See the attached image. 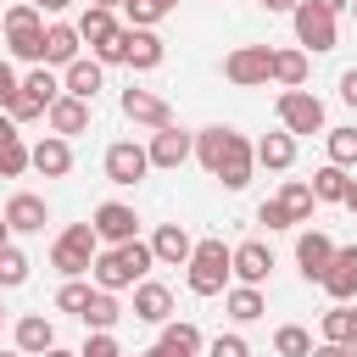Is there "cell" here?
<instances>
[{
  "label": "cell",
  "instance_id": "cell-1",
  "mask_svg": "<svg viewBox=\"0 0 357 357\" xmlns=\"http://www.w3.org/2000/svg\"><path fill=\"white\" fill-rule=\"evenodd\" d=\"M95 257H100V234H95V223H67V229L56 234V245H50V268L67 273V279L89 273Z\"/></svg>",
  "mask_w": 357,
  "mask_h": 357
},
{
  "label": "cell",
  "instance_id": "cell-2",
  "mask_svg": "<svg viewBox=\"0 0 357 357\" xmlns=\"http://www.w3.org/2000/svg\"><path fill=\"white\" fill-rule=\"evenodd\" d=\"M229 273H234V251H229L223 240H195L184 284H190L195 296H218V290L229 284Z\"/></svg>",
  "mask_w": 357,
  "mask_h": 357
},
{
  "label": "cell",
  "instance_id": "cell-3",
  "mask_svg": "<svg viewBox=\"0 0 357 357\" xmlns=\"http://www.w3.org/2000/svg\"><path fill=\"white\" fill-rule=\"evenodd\" d=\"M78 39L95 50V61H100V67H117V61H123V39H128V28H117V17H112V11L89 6V11L78 17Z\"/></svg>",
  "mask_w": 357,
  "mask_h": 357
},
{
  "label": "cell",
  "instance_id": "cell-4",
  "mask_svg": "<svg viewBox=\"0 0 357 357\" xmlns=\"http://www.w3.org/2000/svg\"><path fill=\"white\" fill-rule=\"evenodd\" d=\"M6 39H11V56L17 61H33L45 67V11H33L28 0L6 11Z\"/></svg>",
  "mask_w": 357,
  "mask_h": 357
},
{
  "label": "cell",
  "instance_id": "cell-5",
  "mask_svg": "<svg viewBox=\"0 0 357 357\" xmlns=\"http://www.w3.org/2000/svg\"><path fill=\"white\" fill-rule=\"evenodd\" d=\"M223 78H229L234 89L268 84V78H273V50H268V45H234V50L223 56Z\"/></svg>",
  "mask_w": 357,
  "mask_h": 357
},
{
  "label": "cell",
  "instance_id": "cell-6",
  "mask_svg": "<svg viewBox=\"0 0 357 357\" xmlns=\"http://www.w3.org/2000/svg\"><path fill=\"white\" fill-rule=\"evenodd\" d=\"M279 128L284 134H324V100L312 89H284L279 95Z\"/></svg>",
  "mask_w": 357,
  "mask_h": 357
},
{
  "label": "cell",
  "instance_id": "cell-7",
  "mask_svg": "<svg viewBox=\"0 0 357 357\" xmlns=\"http://www.w3.org/2000/svg\"><path fill=\"white\" fill-rule=\"evenodd\" d=\"M290 22H296V45L301 50H335V17L318 0H301L290 11Z\"/></svg>",
  "mask_w": 357,
  "mask_h": 357
},
{
  "label": "cell",
  "instance_id": "cell-8",
  "mask_svg": "<svg viewBox=\"0 0 357 357\" xmlns=\"http://www.w3.org/2000/svg\"><path fill=\"white\" fill-rule=\"evenodd\" d=\"M145 173H151V151H145V145L117 139V145L106 151V178H112V184H139Z\"/></svg>",
  "mask_w": 357,
  "mask_h": 357
},
{
  "label": "cell",
  "instance_id": "cell-9",
  "mask_svg": "<svg viewBox=\"0 0 357 357\" xmlns=\"http://www.w3.org/2000/svg\"><path fill=\"white\" fill-rule=\"evenodd\" d=\"M251 167H257V145L245 134H229V151H223V162H218L212 178H223V190H245L251 184Z\"/></svg>",
  "mask_w": 357,
  "mask_h": 357
},
{
  "label": "cell",
  "instance_id": "cell-10",
  "mask_svg": "<svg viewBox=\"0 0 357 357\" xmlns=\"http://www.w3.org/2000/svg\"><path fill=\"white\" fill-rule=\"evenodd\" d=\"M95 234L106 245H128V240H139V212L123 201H106V206H95Z\"/></svg>",
  "mask_w": 357,
  "mask_h": 357
},
{
  "label": "cell",
  "instance_id": "cell-11",
  "mask_svg": "<svg viewBox=\"0 0 357 357\" xmlns=\"http://www.w3.org/2000/svg\"><path fill=\"white\" fill-rule=\"evenodd\" d=\"M123 117L139 123V128H167L173 123V106L162 95H151V89H123Z\"/></svg>",
  "mask_w": 357,
  "mask_h": 357
},
{
  "label": "cell",
  "instance_id": "cell-12",
  "mask_svg": "<svg viewBox=\"0 0 357 357\" xmlns=\"http://www.w3.org/2000/svg\"><path fill=\"white\" fill-rule=\"evenodd\" d=\"M151 167H178L184 156H195V134H184L178 123H167V128H156L151 134Z\"/></svg>",
  "mask_w": 357,
  "mask_h": 357
},
{
  "label": "cell",
  "instance_id": "cell-13",
  "mask_svg": "<svg viewBox=\"0 0 357 357\" xmlns=\"http://www.w3.org/2000/svg\"><path fill=\"white\" fill-rule=\"evenodd\" d=\"M335 251H340V245H335L324 229H307V234L296 240V262H301V273H307V279H318V284H324V273H329Z\"/></svg>",
  "mask_w": 357,
  "mask_h": 357
},
{
  "label": "cell",
  "instance_id": "cell-14",
  "mask_svg": "<svg viewBox=\"0 0 357 357\" xmlns=\"http://www.w3.org/2000/svg\"><path fill=\"white\" fill-rule=\"evenodd\" d=\"M6 223H11V234H39V229L50 223V206H45L39 195L17 190V195L6 201Z\"/></svg>",
  "mask_w": 357,
  "mask_h": 357
},
{
  "label": "cell",
  "instance_id": "cell-15",
  "mask_svg": "<svg viewBox=\"0 0 357 357\" xmlns=\"http://www.w3.org/2000/svg\"><path fill=\"white\" fill-rule=\"evenodd\" d=\"M151 251H156V262H167V268H190L195 240H190V229H184V223H162V229L151 234Z\"/></svg>",
  "mask_w": 357,
  "mask_h": 357
},
{
  "label": "cell",
  "instance_id": "cell-16",
  "mask_svg": "<svg viewBox=\"0 0 357 357\" xmlns=\"http://www.w3.org/2000/svg\"><path fill=\"white\" fill-rule=\"evenodd\" d=\"M28 167H33V145H22L17 123L0 112V178H17V173H28Z\"/></svg>",
  "mask_w": 357,
  "mask_h": 357
},
{
  "label": "cell",
  "instance_id": "cell-17",
  "mask_svg": "<svg viewBox=\"0 0 357 357\" xmlns=\"http://www.w3.org/2000/svg\"><path fill=\"white\" fill-rule=\"evenodd\" d=\"M273 273V251L262 245V240H245V245H234V279L240 284H257L262 290V279Z\"/></svg>",
  "mask_w": 357,
  "mask_h": 357
},
{
  "label": "cell",
  "instance_id": "cell-18",
  "mask_svg": "<svg viewBox=\"0 0 357 357\" xmlns=\"http://www.w3.org/2000/svg\"><path fill=\"white\" fill-rule=\"evenodd\" d=\"M50 134H61V139H73V134H84L89 128V100H78V95H61V100H50Z\"/></svg>",
  "mask_w": 357,
  "mask_h": 357
},
{
  "label": "cell",
  "instance_id": "cell-19",
  "mask_svg": "<svg viewBox=\"0 0 357 357\" xmlns=\"http://www.w3.org/2000/svg\"><path fill=\"white\" fill-rule=\"evenodd\" d=\"M134 318H145V324H167V318H173V290L156 284V279L134 284Z\"/></svg>",
  "mask_w": 357,
  "mask_h": 357
},
{
  "label": "cell",
  "instance_id": "cell-20",
  "mask_svg": "<svg viewBox=\"0 0 357 357\" xmlns=\"http://www.w3.org/2000/svg\"><path fill=\"white\" fill-rule=\"evenodd\" d=\"M324 290H329L335 301H351V296H357V245H340V251H335V262H329V273H324Z\"/></svg>",
  "mask_w": 357,
  "mask_h": 357
},
{
  "label": "cell",
  "instance_id": "cell-21",
  "mask_svg": "<svg viewBox=\"0 0 357 357\" xmlns=\"http://www.w3.org/2000/svg\"><path fill=\"white\" fill-rule=\"evenodd\" d=\"M78 45H84V39H78V28L50 22V28H45V67H61V73H67V67L78 61Z\"/></svg>",
  "mask_w": 357,
  "mask_h": 357
},
{
  "label": "cell",
  "instance_id": "cell-22",
  "mask_svg": "<svg viewBox=\"0 0 357 357\" xmlns=\"http://www.w3.org/2000/svg\"><path fill=\"white\" fill-rule=\"evenodd\" d=\"M123 61H128L134 73L162 67V39H156L151 28H128V39H123Z\"/></svg>",
  "mask_w": 357,
  "mask_h": 357
},
{
  "label": "cell",
  "instance_id": "cell-23",
  "mask_svg": "<svg viewBox=\"0 0 357 357\" xmlns=\"http://www.w3.org/2000/svg\"><path fill=\"white\" fill-rule=\"evenodd\" d=\"M33 167H39L45 178H67V173H73V145H67L61 134H45V139L33 145Z\"/></svg>",
  "mask_w": 357,
  "mask_h": 357
},
{
  "label": "cell",
  "instance_id": "cell-24",
  "mask_svg": "<svg viewBox=\"0 0 357 357\" xmlns=\"http://www.w3.org/2000/svg\"><path fill=\"white\" fill-rule=\"evenodd\" d=\"M100 84H106V67H100V61H84V56L61 73V89H67V95H78V100H95V89H100Z\"/></svg>",
  "mask_w": 357,
  "mask_h": 357
},
{
  "label": "cell",
  "instance_id": "cell-25",
  "mask_svg": "<svg viewBox=\"0 0 357 357\" xmlns=\"http://www.w3.org/2000/svg\"><path fill=\"white\" fill-rule=\"evenodd\" d=\"M50 346H56V329H50V318H39V312L17 318V351H28V357H45Z\"/></svg>",
  "mask_w": 357,
  "mask_h": 357
},
{
  "label": "cell",
  "instance_id": "cell-26",
  "mask_svg": "<svg viewBox=\"0 0 357 357\" xmlns=\"http://www.w3.org/2000/svg\"><path fill=\"white\" fill-rule=\"evenodd\" d=\"M257 162L273 167V173H284V167L296 162V134H284V128H279V134H262V139H257Z\"/></svg>",
  "mask_w": 357,
  "mask_h": 357
},
{
  "label": "cell",
  "instance_id": "cell-27",
  "mask_svg": "<svg viewBox=\"0 0 357 357\" xmlns=\"http://www.w3.org/2000/svg\"><path fill=\"white\" fill-rule=\"evenodd\" d=\"M223 307H229V318H234V324H251V318H262V312H268V301H262V290H257V284H234V290L223 296Z\"/></svg>",
  "mask_w": 357,
  "mask_h": 357
},
{
  "label": "cell",
  "instance_id": "cell-28",
  "mask_svg": "<svg viewBox=\"0 0 357 357\" xmlns=\"http://www.w3.org/2000/svg\"><path fill=\"white\" fill-rule=\"evenodd\" d=\"M324 340L329 346H357V307H346V301L329 307L324 312Z\"/></svg>",
  "mask_w": 357,
  "mask_h": 357
},
{
  "label": "cell",
  "instance_id": "cell-29",
  "mask_svg": "<svg viewBox=\"0 0 357 357\" xmlns=\"http://www.w3.org/2000/svg\"><path fill=\"white\" fill-rule=\"evenodd\" d=\"M229 134H234V128H223V123H212V128L195 134V156H201L206 173H218V162H223V151H229Z\"/></svg>",
  "mask_w": 357,
  "mask_h": 357
},
{
  "label": "cell",
  "instance_id": "cell-30",
  "mask_svg": "<svg viewBox=\"0 0 357 357\" xmlns=\"http://www.w3.org/2000/svg\"><path fill=\"white\" fill-rule=\"evenodd\" d=\"M273 84L301 89L307 84V50H273Z\"/></svg>",
  "mask_w": 357,
  "mask_h": 357
},
{
  "label": "cell",
  "instance_id": "cell-31",
  "mask_svg": "<svg viewBox=\"0 0 357 357\" xmlns=\"http://www.w3.org/2000/svg\"><path fill=\"white\" fill-rule=\"evenodd\" d=\"M312 195H318V201H346V195H351V178H346V167L324 162V167L312 173Z\"/></svg>",
  "mask_w": 357,
  "mask_h": 357
},
{
  "label": "cell",
  "instance_id": "cell-32",
  "mask_svg": "<svg viewBox=\"0 0 357 357\" xmlns=\"http://www.w3.org/2000/svg\"><path fill=\"white\" fill-rule=\"evenodd\" d=\"M279 206L290 212V223H307V218H312V206H318V195H312V184L290 178V184L279 190Z\"/></svg>",
  "mask_w": 357,
  "mask_h": 357
},
{
  "label": "cell",
  "instance_id": "cell-33",
  "mask_svg": "<svg viewBox=\"0 0 357 357\" xmlns=\"http://www.w3.org/2000/svg\"><path fill=\"white\" fill-rule=\"evenodd\" d=\"M123 318V307H117V296L112 290H95V301L84 307V324L95 329V335H112V324Z\"/></svg>",
  "mask_w": 357,
  "mask_h": 357
},
{
  "label": "cell",
  "instance_id": "cell-34",
  "mask_svg": "<svg viewBox=\"0 0 357 357\" xmlns=\"http://www.w3.org/2000/svg\"><path fill=\"white\" fill-rule=\"evenodd\" d=\"M324 145L335 167H357V128H324Z\"/></svg>",
  "mask_w": 357,
  "mask_h": 357
},
{
  "label": "cell",
  "instance_id": "cell-35",
  "mask_svg": "<svg viewBox=\"0 0 357 357\" xmlns=\"http://www.w3.org/2000/svg\"><path fill=\"white\" fill-rule=\"evenodd\" d=\"M162 346H173L178 357H195V351H201V329H195V324H173V318H167V324H162Z\"/></svg>",
  "mask_w": 357,
  "mask_h": 357
},
{
  "label": "cell",
  "instance_id": "cell-36",
  "mask_svg": "<svg viewBox=\"0 0 357 357\" xmlns=\"http://www.w3.org/2000/svg\"><path fill=\"white\" fill-rule=\"evenodd\" d=\"M273 351H279V357H312V335H307L301 324H284V329L273 335Z\"/></svg>",
  "mask_w": 357,
  "mask_h": 357
},
{
  "label": "cell",
  "instance_id": "cell-37",
  "mask_svg": "<svg viewBox=\"0 0 357 357\" xmlns=\"http://www.w3.org/2000/svg\"><path fill=\"white\" fill-rule=\"evenodd\" d=\"M22 89H28V95H39V100H45V106H50V100H61V95H67V89H61V78H56V73H50V67H33V73H28V78H22Z\"/></svg>",
  "mask_w": 357,
  "mask_h": 357
},
{
  "label": "cell",
  "instance_id": "cell-38",
  "mask_svg": "<svg viewBox=\"0 0 357 357\" xmlns=\"http://www.w3.org/2000/svg\"><path fill=\"white\" fill-rule=\"evenodd\" d=\"M89 301H95V284H84V279H67V284L56 290V307H61V312H78V318H84Z\"/></svg>",
  "mask_w": 357,
  "mask_h": 357
},
{
  "label": "cell",
  "instance_id": "cell-39",
  "mask_svg": "<svg viewBox=\"0 0 357 357\" xmlns=\"http://www.w3.org/2000/svg\"><path fill=\"white\" fill-rule=\"evenodd\" d=\"M28 268H33V262H28L17 245H0V284H6V290H11V284H22V279H28Z\"/></svg>",
  "mask_w": 357,
  "mask_h": 357
},
{
  "label": "cell",
  "instance_id": "cell-40",
  "mask_svg": "<svg viewBox=\"0 0 357 357\" xmlns=\"http://www.w3.org/2000/svg\"><path fill=\"white\" fill-rule=\"evenodd\" d=\"M45 112H50V106H45L39 95H28V89H17V95H11V106H6V117H11V123H33V117H45Z\"/></svg>",
  "mask_w": 357,
  "mask_h": 357
},
{
  "label": "cell",
  "instance_id": "cell-41",
  "mask_svg": "<svg viewBox=\"0 0 357 357\" xmlns=\"http://www.w3.org/2000/svg\"><path fill=\"white\" fill-rule=\"evenodd\" d=\"M173 6H178V0H128V17H134V28H151V22H162Z\"/></svg>",
  "mask_w": 357,
  "mask_h": 357
},
{
  "label": "cell",
  "instance_id": "cell-42",
  "mask_svg": "<svg viewBox=\"0 0 357 357\" xmlns=\"http://www.w3.org/2000/svg\"><path fill=\"white\" fill-rule=\"evenodd\" d=\"M206 357H251V346H245L240 335H218V340L206 346Z\"/></svg>",
  "mask_w": 357,
  "mask_h": 357
},
{
  "label": "cell",
  "instance_id": "cell-43",
  "mask_svg": "<svg viewBox=\"0 0 357 357\" xmlns=\"http://www.w3.org/2000/svg\"><path fill=\"white\" fill-rule=\"evenodd\" d=\"M257 223H268V229H290V212H284V206H279V195H273V201H262V206H257Z\"/></svg>",
  "mask_w": 357,
  "mask_h": 357
},
{
  "label": "cell",
  "instance_id": "cell-44",
  "mask_svg": "<svg viewBox=\"0 0 357 357\" xmlns=\"http://www.w3.org/2000/svg\"><path fill=\"white\" fill-rule=\"evenodd\" d=\"M78 357H123V346H117V340H112V335H89V340H84V351H78Z\"/></svg>",
  "mask_w": 357,
  "mask_h": 357
},
{
  "label": "cell",
  "instance_id": "cell-45",
  "mask_svg": "<svg viewBox=\"0 0 357 357\" xmlns=\"http://www.w3.org/2000/svg\"><path fill=\"white\" fill-rule=\"evenodd\" d=\"M17 89H22V78L11 73V61H0V112L11 106V95H17Z\"/></svg>",
  "mask_w": 357,
  "mask_h": 357
},
{
  "label": "cell",
  "instance_id": "cell-46",
  "mask_svg": "<svg viewBox=\"0 0 357 357\" xmlns=\"http://www.w3.org/2000/svg\"><path fill=\"white\" fill-rule=\"evenodd\" d=\"M340 100H346V106H357V67H346V73H340Z\"/></svg>",
  "mask_w": 357,
  "mask_h": 357
},
{
  "label": "cell",
  "instance_id": "cell-47",
  "mask_svg": "<svg viewBox=\"0 0 357 357\" xmlns=\"http://www.w3.org/2000/svg\"><path fill=\"white\" fill-rule=\"evenodd\" d=\"M312 357H351V346H329L324 340V346H312Z\"/></svg>",
  "mask_w": 357,
  "mask_h": 357
},
{
  "label": "cell",
  "instance_id": "cell-48",
  "mask_svg": "<svg viewBox=\"0 0 357 357\" xmlns=\"http://www.w3.org/2000/svg\"><path fill=\"white\" fill-rule=\"evenodd\" d=\"M296 6H301V0H262V11H284V17H290Z\"/></svg>",
  "mask_w": 357,
  "mask_h": 357
},
{
  "label": "cell",
  "instance_id": "cell-49",
  "mask_svg": "<svg viewBox=\"0 0 357 357\" xmlns=\"http://www.w3.org/2000/svg\"><path fill=\"white\" fill-rule=\"evenodd\" d=\"M28 6H33V11H67L73 0H28Z\"/></svg>",
  "mask_w": 357,
  "mask_h": 357
},
{
  "label": "cell",
  "instance_id": "cell-50",
  "mask_svg": "<svg viewBox=\"0 0 357 357\" xmlns=\"http://www.w3.org/2000/svg\"><path fill=\"white\" fill-rule=\"evenodd\" d=\"M318 6H324L329 17H340V11H351V0H318Z\"/></svg>",
  "mask_w": 357,
  "mask_h": 357
},
{
  "label": "cell",
  "instance_id": "cell-51",
  "mask_svg": "<svg viewBox=\"0 0 357 357\" xmlns=\"http://www.w3.org/2000/svg\"><path fill=\"white\" fill-rule=\"evenodd\" d=\"M139 357H178V351H173V346H162V340H156V346H151V351H139Z\"/></svg>",
  "mask_w": 357,
  "mask_h": 357
},
{
  "label": "cell",
  "instance_id": "cell-52",
  "mask_svg": "<svg viewBox=\"0 0 357 357\" xmlns=\"http://www.w3.org/2000/svg\"><path fill=\"white\" fill-rule=\"evenodd\" d=\"M0 245H11V223H6V212H0Z\"/></svg>",
  "mask_w": 357,
  "mask_h": 357
},
{
  "label": "cell",
  "instance_id": "cell-53",
  "mask_svg": "<svg viewBox=\"0 0 357 357\" xmlns=\"http://www.w3.org/2000/svg\"><path fill=\"white\" fill-rule=\"evenodd\" d=\"M89 6H100V11H117V6H128V0H89Z\"/></svg>",
  "mask_w": 357,
  "mask_h": 357
},
{
  "label": "cell",
  "instance_id": "cell-54",
  "mask_svg": "<svg viewBox=\"0 0 357 357\" xmlns=\"http://www.w3.org/2000/svg\"><path fill=\"white\" fill-rule=\"evenodd\" d=\"M45 357H78V351H61V346H50V351H45Z\"/></svg>",
  "mask_w": 357,
  "mask_h": 357
},
{
  "label": "cell",
  "instance_id": "cell-55",
  "mask_svg": "<svg viewBox=\"0 0 357 357\" xmlns=\"http://www.w3.org/2000/svg\"><path fill=\"white\" fill-rule=\"evenodd\" d=\"M346 206H351V212H357V184H351V195H346Z\"/></svg>",
  "mask_w": 357,
  "mask_h": 357
},
{
  "label": "cell",
  "instance_id": "cell-56",
  "mask_svg": "<svg viewBox=\"0 0 357 357\" xmlns=\"http://www.w3.org/2000/svg\"><path fill=\"white\" fill-rule=\"evenodd\" d=\"M0 357H28V351H0Z\"/></svg>",
  "mask_w": 357,
  "mask_h": 357
},
{
  "label": "cell",
  "instance_id": "cell-57",
  "mask_svg": "<svg viewBox=\"0 0 357 357\" xmlns=\"http://www.w3.org/2000/svg\"><path fill=\"white\" fill-rule=\"evenodd\" d=\"M351 17H357V0H351Z\"/></svg>",
  "mask_w": 357,
  "mask_h": 357
},
{
  "label": "cell",
  "instance_id": "cell-58",
  "mask_svg": "<svg viewBox=\"0 0 357 357\" xmlns=\"http://www.w3.org/2000/svg\"><path fill=\"white\" fill-rule=\"evenodd\" d=\"M0 318H6V307H0Z\"/></svg>",
  "mask_w": 357,
  "mask_h": 357
},
{
  "label": "cell",
  "instance_id": "cell-59",
  "mask_svg": "<svg viewBox=\"0 0 357 357\" xmlns=\"http://www.w3.org/2000/svg\"><path fill=\"white\" fill-rule=\"evenodd\" d=\"M351 357H357V346H351Z\"/></svg>",
  "mask_w": 357,
  "mask_h": 357
}]
</instances>
